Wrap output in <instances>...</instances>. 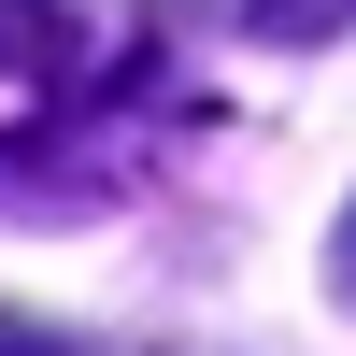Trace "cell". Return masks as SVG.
I'll list each match as a JSON object with an SVG mask.
<instances>
[{
  "mask_svg": "<svg viewBox=\"0 0 356 356\" xmlns=\"http://www.w3.org/2000/svg\"><path fill=\"white\" fill-rule=\"evenodd\" d=\"M228 15H243V43H342L356 0H228Z\"/></svg>",
  "mask_w": 356,
  "mask_h": 356,
  "instance_id": "6da1fadb",
  "label": "cell"
},
{
  "mask_svg": "<svg viewBox=\"0 0 356 356\" xmlns=\"http://www.w3.org/2000/svg\"><path fill=\"white\" fill-rule=\"evenodd\" d=\"M342 285H356V214H342Z\"/></svg>",
  "mask_w": 356,
  "mask_h": 356,
  "instance_id": "7a4b0ae2",
  "label": "cell"
},
{
  "mask_svg": "<svg viewBox=\"0 0 356 356\" xmlns=\"http://www.w3.org/2000/svg\"><path fill=\"white\" fill-rule=\"evenodd\" d=\"M15 356H43V342H29V328H15Z\"/></svg>",
  "mask_w": 356,
  "mask_h": 356,
  "instance_id": "3957f363",
  "label": "cell"
}]
</instances>
